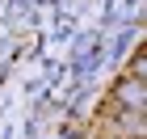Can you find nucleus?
<instances>
[{
  "instance_id": "nucleus-1",
  "label": "nucleus",
  "mask_w": 147,
  "mask_h": 139,
  "mask_svg": "<svg viewBox=\"0 0 147 139\" xmlns=\"http://www.w3.org/2000/svg\"><path fill=\"white\" fill-rule=\"evenodd\" d=\"M122 97H126V105H130V110H139V84H122Z\"/></svg>"
}]
</instances>
